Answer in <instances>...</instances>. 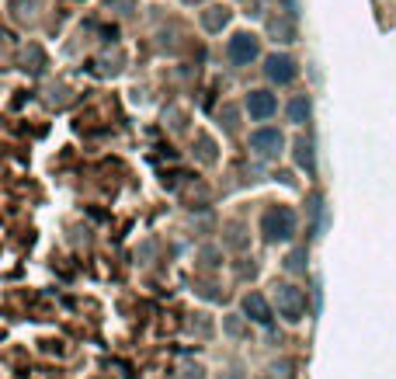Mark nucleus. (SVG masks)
<instances>
[{"label": "nucleus", "mask_w": 396, "mask_h": 379, "mask_svg": "<svg viewBox=\"0 0 396 379\" xmlns=\"http://www.w3.org/2000/svg\"><path fill=\"white\" fill-rule=\"evenodd\" d=\"M275 94H268V91H250L247 94V112H250V119H257V122H264V119H272L275 115Z\"/></svg>", "instance_id": "4"}, {"label": "nucleus", "mask_w": 396, "mask_h": 379, "mask_svg": "<svg viewBox=\"0 0 396 379\" xmlns=\"http://www.w3.org/2000/svg\"><path fill=\"white\" fill-rule=\"evenodd\" d=\"M289 119H292L296 126H303V122L310 119V101H306V98H296V101L289 105Z\"/></svg>", "instance_id": "8"}, {"label": "nucleus", "mask_w": 396, "mask_h": 379, "mask_svg": "<svg viewBox=\"0 0 396 379\" xmlns=\"http://www.w3.org/2000/svg\"><path fill=\"white\" fill-rule=\"evenodd\" d=\"M261 230H264V240H289L292 233H296V212L285 209V206H275V209L264 212V219H261Z\"/></svg>", "instance_id": "1"}, {"label": "nucleus", "mask_w": 396, "mask_h": 379, "mask_svg": "<svg viewBox=\"0 0 396 379\" xmlns=\"http://www.w3.org/2000/svg\"><path fill=\"white\" fill-rule=\"evenodd\" d=\"M264 74L275 81V84H289V81H296V63L289 59V56H268V66H264Z\"/></svg>", "instance_id": "6"}, {"label": "nucleus", "mask_w": 396, "mask_h": 379, "mask_svg": "<svg viewBox=\"0 0 396 379\" xmlns=\"http://www.w3.org/2000/svg\"><path fill=\"white\" fill-rule=\"evenodd\" d=\"M226 18H230L226 11H223V14H209V18H205V25H209V28H219V25H226Z\"/></svg>", "instance_id": "11"}, {"label": "nucleus", "mask_w": 396, "mask_h": 379, "mask_svg": "<svg viewBox=\"0 0 396 379\" xmlns=\"http://www.w3.org/2000/svg\"><path fill=\"white\" fill-rule=\"evenodd\" d=\"M243 313H247L250 320H257V324H268V320H272V306L264 303V296H257V293H250L243 299Z\"/></svg>", "instance_id": "7"}, {"label": "nucleus", "mask_w": 396, "mask_h": 379, "mask_svg": "<svg viewBox=\"0 0 396 379\" xmlns=\"http://www.w3.org/2000/svg\"><path fill=\"white\" fill-rule=\"evenodd\" d=\"M230 59L240 63V66L254 63V59H257V39H254V35H247V32L233 35V39H230Z\"/></svg>", "instance_id": "3"}, {"label": "nucleus", "mask_w": 396, "mask_h": 379, "mask_svg": "<svg viewBox=\"0 0 396 379\" xmlns=\"http://www.w3.org/2000/svg\"><path fill=\"white\" fill-rule=\"evenodd\" d=\"M250 146H254L261 157H275L278 150H281V132H278V129H257V132L250 136Z\"/></svg>", "instance_id": "5"}, {"label": "nucleus", "mask_w": 396, "mask_h": 379, "mask_svg": "<svg viewBox=\"0 0 396 379\" xmlns=\"http://www.w3.org/2000/svg\"><path fill=\"white\" fill-rule=\"evenodd\" d=\"M303 261H306V251L289 254V268H292V272H303Z\"/></svg>", "instance_id": "10"}, {"label": "nucleus", "mask_w": 396, "mask_h": 379, "mask_svg": "<svg viewBox=\"0 0 396 379\" xmlns=\"http://www.w3.org/2000/svg\"><path fill=\"white\" fill-rule=\"evenodd\" d=\"M296 161H299V168L313 170V146H310L306 139H299V143H296Z\"/></svg>", "instance_id": "9"}, {"label": "nucleus", "mask_w": 396, "mask_h": 379, "mask_svg": "<svg viewBox=\"0 0 396 379\" xmlns=\"http://www.w3.org/2000/svg\"><path fill=\"white\" fill-rule=\"evenodd\" d=\"M278 310H281L289 320H299L303 310H306V296L299 293L296 286H278Z\"/></svg>", "instance_id": "2"}]
</instances>
